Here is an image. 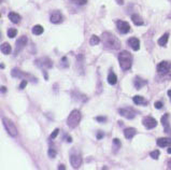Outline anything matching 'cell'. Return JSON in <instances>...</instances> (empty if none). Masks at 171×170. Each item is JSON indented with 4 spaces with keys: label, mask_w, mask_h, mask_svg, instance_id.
Returning <instances> with one entry per match:
<instances>
[{
    "label": "cell",
    "mask_w": 171,
    "mask_h": 170,
    "mask_svg": "<svg viewBox=\"0 0 171 170\" xmlns=\"http://www.w3.org/2000/svg\"><path fill=\"white\" fill-rule=\"evenodd\" d=\"M137 134V130L135 129V128H131V127H129V128H126V129L124 130V136H125V138L126 139H132V137L133 136Z\"/></svg>",
    "instance_id": "15"
},
{
    "label": "cell",
    "mask_w": 171,
    "mask_h": 170,
    "mask_svg": "<svg viewBox=\"0 0 171 170\" xmlns=\"http://www.w3.org/2000/svg\"><path fill=\"white\" fill-rule=\"evenodd\" d=\"M116 1L119 3V5H123V0H116Z\"/></svg>",
    "instance_id": "40"
},
{
    "label": "cell",
    "mask_w": 171,
    "mask_h": 170,
    "mask_svg": "<svg viewBox=\"0 0 171 170\" xmlns=\"http://www.w3.org/2000/svg\"><path fill=\"white\" fill-rule=\"evenodd\" d=\"M150 156L152 157L153 159H157V158H158V156H159V151H158V150H155V151L151 152Z\"/></svg>",
    "instance_id": "28"
},
{
    "label": "cell",
    "mask_w": 171,
    "mask_h": 170,
    "mask_svg": "<svg viewBox=\"0 0 171 170\" xmlns=\"http://www.w3.org/2000/svg\"><path fill=\"white\" fill-rule=\"evenodd\" d=\"M119 113L121 114L122 116H124V117L128 118V120H132V118L135 117V113H133V111L132 110H130V109H128V108L119 109Z\"/></svg>",
    "instance_id": "10"
},
{
    "label": "cell",
    "mask_w": 171,
    "mask_h": 170,
    "mask_svg": "<svg viewBox=\"0 0 171 170\" xmlns=\"http://www.w3.org/2000/svg\"><path fill=\"white\" fill-rule=\"evenodd\" d=\"M119 63L123 70H129L132 66V55L127 51H123L119 55Z\"/></svg>",
    "instance_id": "2"
},
{
    "label": "cell",
    "mask_w": 171,
    "mask_h": 170,
    "mask_svg": "<svg viewBox=\"0 0 171 170\" xmlns=\"http://www.w3.org/2000/svg\"><path fill=\"white\" fill-rule=\"evenodd\" d=\"M99 42H100L99 37H97V36H95V35L90 37V39H89V44L90 45H97V44H99Z\"/></svg>",
    "instance_id": "25"
},
{
    "label": "cell",
    "mask_w": 171,
    "mask_h": 170,
    "mask_svg": "<svg viewBox=\"0 0 171 170\" xmlns=\"http://www.w3.org/2000/svg\"><path fill=\"white\" fill-rule=\"evenodd\" d=\"M154 107L156 109H162L163 108V102L162 101H156L154 104Z\"/></svg>",
    "instance_id": "34"
},
{
    "label": "cell",
    "mask_w": 171,
    "mask_h": 170,
    "mask_svg": "<svg viewBox=\"0 0 171 170\" xmlns=\"http://www.w3.org/2000/svg\"><path fill=\"white\" fill-rule=\"evenodd\" d=\"M9 19L12 23H14V24H17V23H19V21H21V15H18L17 13H15V12H10L9 13Z\"/></svg>",
    "instance_id": "18"
},
{
    "label": "cell",
    "mask_w": 171,
    "mask_h": 170,
    "mask_svg": "<svg viewBox=\"0 0 171 170\" xmlns=\"http://www.w3.org/2000/svg\"><path fill=\"white\" fill-rule=\"evenodd\" d=\"M58 170H66V166H65V165H59Z\"/></svg>",
    "instance_id": "36"
},
{
    "label": "cell",
    "mask_w": 171,
    "mask_h": 170,
    "mask_svg": "<svg viewBox=\"0 0 171 170\" xmlns=\"http://www.w3.org/2000/svg\"><path fill=\"white\" fill-rule=\"evenodd\" d=\"M168 39H169V33L168 32H166V33H164V35L159 38V40H158V44L160 45V46H165V45L167 44V42H168Z\"/></svg>",
    "instance_id": "21"
},
{
    "label": "cell",
    "mask_w": 171,
    "mask_h": 170,
    "mask_svg": "<svg viewBox=\"0 0 171 170\" xmlns=\"http://www.w3.org/2000/svg\"><path fill=\"white\" fill-rule=\"evenodd\" d=\"M32 32H33V35H36V36L41 35V33L43 32V27L40 26V25H36V26H33Z\"/></svg>",
    "instance_id": "24"
},
{
    "label": "cell",
    "mask_w": 171,
    "mask_h": 170,
    "mask_svg": "<svg viewBox=\"0 0 171 170\" xmlns=\"http://www.w3.org/2000/svg\"><path fill=\"white\" fill-rule=\"evenodd\" d=\"M167 152H168V153H170V154H171V148H170V147H169V149L167 150Z\"/></svg>",
    "instance_id": "41"
},
{
    "label": "cell",
    "mask_w": 171,
    "mask_h": 170,
    "mask_svg": "<svg viewBox=\"0 0 171 170\" xmlns=\"http://www.w3.org/2000/svg\"><path fill=\"white\" fill-rule=\"evenodd\" d=\"M26 85H27V80H23L21 82V84H19V88H21V90H24V88L26 87Z\"/></svg>",
    "instance_id": "33"
},
{
    "label": "cell",
    "mask_w": 171,
    "mask_h": 170,
    "mask_svg": "<svg viewBox=\"0 0 171 170\" xmlns=\"http://www.w3.org/2000/svg\"><path fill=\"white\" fill-rule=\"evenodd\" d=\"M168 118H169V114L166 113V114H164V115H163L162 120H160V122H162L163 126H164L165 132H167V134H169V132H170V126H169Z\"/></svg>",
    "instance_id": "14"
},
{
    "label": "cell",
    "mask_w": 171,
    "mask_h": 170,
    "mask_svg": "<svg viewBox=\"0 0 171 170\" xmlns=\"http://www.w3.org/2000/svg\"><path fill=\"white\" fill-rule=\"evenodd\" d=\"M58 134H59V129L58 128H56V129H54V131L51 134V139H55V138L58 136Z\"/></svg>",
    "instance_id": "30"
},
{
    "label": "cell",
    "mask_w": 171,
    "mask_h": 170,
    "mask_svg": "<svg viewBox=\"0 0 171 170\" xmlns=\"http://www.w3.org/2000/svg\"><path fill=\"white\" fill-rule=\"evenodd\" d=\"M170 69H171V63L166 62V60H164V62H160L158 65H157V71H158L159 73H162V74L168 73Z\"/></svg>",
    "instance_id": "5"
},
{
    "label": "cell",
    "mask_w": 171,
    "mask_h": 170,
    "mask_svg": "<svg viewBox=\"0 0 171 170\" xmlns=\"http://www.w3.org/2000/svg\"><path fill=\"white\" fill-rule=\"evenodd\" d=\"M133 102H135L136 104H139V106H141V104H147V101L143 98L142 96H135L132 98Z\"/></svg>",
    "instance_id": "20"
},
{
    "label": "cell",
    "mask_w": 171,
    "mask_h": 170,
    "mask_svg": "<svg viewBox=\"0 0 171 170\" xmlns=\"http://www.w3.org/2000/svg\"><path fill=\"white\" fill-rule=\"evenodd\" d=\"M49 156H50L51 158H54L55 156H56V151H55L53 148H50V149H49Z\"/></svg>",
    "instance_id": "29"
},
{
    "label": "cell",
    "mask_w": 171,
    "mask_h": 170,
    "mask_svg": "<svg viewBox=\"0 0 171 170\" xmlns=\"http://www.w3.org/2000/svg\"><path fill=\"white\" fill-rule=\"evenodd\" d=\"M116 82H117V78L115 76V73L114 72H110L109 76H108V83L111 85H115Z\"/></svg>",
    "instance_id": "23"
},
{
    "label": "cell",
    "mask_w": 171,
    "mask_h": 170,
    "mask_svg": "<svg viewBox=\"0 0 171 170\" xmlns=\"http://www.w3.org/2000/svg\"><path fill=\"white\" fill-rule=\"evenodd\" d=\"M11 74H12V76H14V78H23V76H24V73H23L22 71H19L18 69H13Z\"/></svg>",
    "instance_id": "26"
},
{
    "label": "cell",
    "mask_w": 171,
    "mask_h": 170,
    "mask_svg": "<svg viewBox=\"0 0 171 170\" xmlns=\"http://www.w3.org/2000/svg\"><path fill=\"white\" fill-rule=\"evenodd\" d=\"M96 121H98L100 123H105V122H107V117H106V116H97Z\"/></svg>",
    "instance_id": "32"
},
{
    "label": "cell",
    "mask_w": 171,
    "mask_h": 170,
    "mask_svg": "<svg viewBox=\"0 0 171 170\" xmlns=\"http://www.w3.org/2000/svg\"><path fill=\"white\" fill-rule=\"evenodd\" d=\"M70 163L74 169H78L82 165V156L80 154H72L70 156Z\"/></svg>",
    "instance_id": "6"
},
{
    "label": "cell",
    "mask_w": 171,
    "mask_h": 170,
    "mask_svg": "<svg viewBox=\"0 0 171 170\" xmlns=\"http://www.w3.org/2000/svg\"><path fill=\"white\" fill-rule=\"evenodd\" d=\"M133 84H135V87L137 88V90H140L141 87H143V86L146 84V81H144L143 79H141L140 76H136Z\"/></svg>",
    "instance_id": "17"
},
{
    "label": "cell",
    "mask_w": 171,
    "mask_h": 170,
    "mask_svg": "<svg viewBox=\"0 0 171 170\" xmlns=\"http://www.w3.org/2000/svg\"><path fill=\"white\" fill-rule=\"evenodd\" d=\"M7 35H8V37H9V38H14L15 36L17 35V30H16V29H14V28H10L9 30H8Z\"/></svg>",
    "instance_id": "27"
},
{
    "label": "cell",
    "mask_w": 171,
    "mask_h": 170,
    "mask_svg": "<svg viewBox=\"0 0 171 170\" xmlns=\"http://www.w3.org/2000/svg\"><path fill=\"white\" fill-rule=\"evenodd\" d=\"M121 147H122L121 141H119L117 138L113 139V143H112V150H113V153H117V152L119 151V149H121Z\"/></svg>",
    "instance_id": "19"
},
{
    "label": "cell",
    "mask_w": 171,
    "mask_h": 170,
    "mask_svg": "<svg viewBox=\"0 0 171 170\" xmlns=\"http://www.w3.org/2000/svg\"><path fill=\"white\" fill-rule=\"evenodd\" d=\"M1 92H2V93L7 92V88H5V86H1Z\"/></svg>",
    "instance_id": "37"
},
{
    "label": "cell",
    "mask_w": 171,
    "mask_h": 170,
    "mask_svg": "<svg viewBox=\"0 0 171 170\" xmlns=\"http://www.w3.org/2000/svg\"><path fill=\"white\" fill-rule=\"evenodd\" d=\"M81 112L79 110H73L71 111V113L68 116V120H67V124L70 128H75L76 126L80 124V121H81Z\"/></svg>",
    "instance_id": "3"
},
{
    "label": "cell",
    "mask_w": 171,
    "mask_h": 170,
    "mask_svg": "<svg viewBox=\"0 0 171 170\" xmlns=\"http://www.w3.org/2000/svg\"><path fill=\"white\" fill-rule=\"evenodd\" d=\"M11 51H12V49H11V45H10L9 43H2V44H1V52H2L3 54H5V55L10 54Z\"/></svg>",
    "instance_id": "22"
},
{
    "label": "cell",
    "mask_w": 171,
    "mask_h": 170,
    "mask_svg": "<svg viewBox=\"0 0 171 170\" xmlns=\"http://www.w3.org/2000/svg\"><path fill=\"white\" fill-rule=\"evenodd\" d=\"M2 122H3V125H5V130L8 131V134H9L11 137H16L17 136V129H16V127H15L14 123H13L12 121L9 120L8 117H3Z\"/></svg>",
    "instance_id": "4"
},
{
    "label": "cell",
    "mask_w": 171,
    "mask_h": 170,
    "mask_svg": "<svg viewBox=\"0 0 171 170\" xmlns=\"http://www.w3.org/2000/svg\"><path fill=\"white\" fill-rule=\"evenodd\" d=\"M103 170H107V167H103Z\"/></svg>",
    "instance_id": "42"
},
{
    "label": "cell",
    "mask_w": 171,
    "mask_h": 170,
    "mask_svg": "<svg viewBox=\"0 0 171 170\" xmlns=\"http://www.w3.org/2000/svg\"><path fill=\"white\" fill-rule=\"evenodd\" d=\"M168 96H169V98H170V100H171V90H168Z\"/></svg>",
    "instance_id": "38"
},
{
    "label": "cell",
    "mask_w": 171,
    "mask_h": 170,
    "mask_svg": "<svg viewBox=\"0 0 171 170\" xmlns=\"http://www.w3.org/2000/svg\"><path fill=\"white\" fill-rule=\"evenodd\" d=\"M168 170H171V162L168 163Z\"/></svg>",
    "instance_id": "39"
},
{
    "label": "cell",
    "mask_w": 171,
    "mask_h": 170,
    "mask_svg": "<svg viewBox=\"0 0 171 170\" xmlns=\"http://www.w3.org/2000/svg\"><path fill=\"white\" fill-rule=\"evenodd\" d=\"M128 44H129V46L135 51H138L139 49H140V41H139L137 38H135V37H132V38L129 39Z\"/></svg>",
    "instance_id": "13"
},
{
    "label": "cell",
    "mask_w": 171,
    "mask_h": 170,
    "mask_svg": "<svg viewBox=\"0 0 171 170\" xmlns=\"http://www.w3.org/2000/svg\"><path fill=\"white\" fill-rule=\"evenodd\" d=\"M103 136H105V134L102 131H98V134H97V139L98 140H100V139H102L103 138Z\"/></svg>",
    "instance_id": "35"
},
{
    "label": "cell",
    "mask_w": 171,
    "mask_h": 170,
    "mask_svg": "<svg viewBox=\"0 0 171 170\" xmlns=\"http://www.w3.org/2000/svg\"><path fill=\"white\" fill-rule=\"evenodd\" d=\"M156 143H157V145L160 148L171 147V139H169V138H158Z\"/></svg>",
    "instance_id": "12"
},
{
    "label": "cell",
    "mask_w": 171,
    "mask_h": 170,
    "mask_svg": "<svg viewBox=\"0 0 171 170\" xmlns=\"http://www.w3.org/2000/svg\"><path fill=\"white\" fill-rule=\"evenodd\" d=\"M101 41L103 42V45L108 49L112 50H117L121 47V42L119 39L111 32H103L101 36Z\"/></svg>",
    "instance_id": "1"
},
{
    "label": "cell",
    "mask_w": 171,
    "mask_h": 170,
    "mask_svg": "<svg viewBox=\"0 0 171 170\" xmlns=\"http://www.w3.org/2000/svg\"><path fill=\"white\" fill-rule=\"evenodd\" d=\"M50 19H51V22H52L53 24H59V23H62V13H60L59 11L52 12Z\"/></svg>",
    "instance_id": "11"
},
{
    "label": "cell",
    "mask_w": 171,
    "mask_h": 170,
    "mask_svg": "<svg viewBox=\"0 0 171 170\" xmlns=\"http://www.w3.org/2000/svg\"><path fill=\"white\" fill-rule=\"evenodd\" d=\"M73 2L79 5H86L87 0H73Z\"/></svg>",
    "instance_id": "31"
},
{
    "label": "cell",
    "mask_w": 171,
    "mask_h": 170,
    "mask_svg": "<svg viewBox=\"0 0 171 170\" xmlns=\"http://www.w3.org/2000/svg\"><path fill=\"white\" fill-rule=\"evenodd\" d=\"M116 26L121 33H128L129 31H130V25L125 21L119 19V21L116 22Z\"/></svg>",
    "instance_id": "7"
},
{
    "label": "cell",
    "mask_w": 171,
    "mask_h": 170,
    "mask_svg": "<svg viewBox=\"0 0 171 170\" xmlns=\"http://www.w3.org/2000/svg\"><path fill=\"white\" fill-rule=\"evenodd\" d=\"M27 40L28 39H27L26 36H22V37H19L17 39L16 43H15V54H17V53H19L23 50V47L27 44Z\"/></svg>",
    "instance_id": "8"
},
{
    "label": "cell",
    "mask_w": 171,
    "mask_h": 170,
    "mask_svg": "<svg viewBox=\"0 0 171 170\" xmlns=\"http://www.w3.org/2000/svg\"><path fill=\"white\" fill-rule=\"evenodd\" d=\"M142 124L147 129H152V128H155L157 126V121L155 118L151 117V116H146L142 120Z\"/></svg>",
    "instance_id": "9"
},
{
    "label": "cell",
    "mask_w": 171,
    "mask_h": 170,
    "mask_svg": "<svg viewBox=\"0 0 171 170\" xmlns=\"http://www.w3.org/2000/svg\"><path fill=\"white\" fill-rule=\"evenodd\" d=\"M131 21H132L133 24H135V25H137V26H142V25H144V22H143L142 17H141L140 15H138V14H132V15H131Z\"/></svg>",
    "instance_id": "16"
}]
</instances>
